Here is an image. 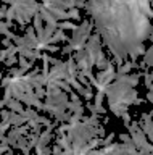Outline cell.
<instances>
[{
  "mask_svg": "<svg viewBox=\"0 0 153 155\" xmlns=\"http://www.w3.org/2000/svg\"><path fill=\"white\" fill-rule=\"evenodd\" d=\"M85 10L114 60L124 61L151 37L150 2H85Z\"/></svg>",
  "mask_w": 153,
  "mask_h": 155,
  "instance_id": "cell-1",
  "label": "cell"
},
{
  "mask_svg": "<svg viewBox=\"0 0 153 155\" xmlns=\"http://www.w3.org/2000/svg\"><path fill=\"white\" fill-rule=\"evenodd\" d=\"M105 95L108 99L110 110L114 113V116H121L127 111L129 105H134V100L137 99V91L127 84L113 81L105 87Z\"/></svg>",
  "mask_w": 153,
  "mask_h": 155,
  "instance_id": "cell-2",
  "label": "cell"
},
{
  "mask_svg": "<svg viewBox=\"0 0 153 155\" xmlns=\"http://www.w3.org/2000/svg\"><path fill=\"white\" fill-rule=\"evenodd\" d=\"M5 5H10L8 10L15 13V21L20 24L21 29H26V24L32 21L34 15L37 13V2L34 0H26V2H13L5 0Z\"/></svg>",
  "mask_w": 153,
  "mask_h": 155,
  "instance_id": "cell-3",
  "label": "cell"
},
{
  "mask_svg": "<svg viewBox=\"0 0 153 155\" xmlns=\"http://www.w3.org/2000/svg\"><path fill=\"white\" fill-rule=\"evenodd\" d=\"M102 37H100L98 32H94L90 34L89 41L85 42L84 45V50L85 53H87V57H85V63H87V68L89 70H92V68L95 66V61H97V57L98 53L102 52Z\"/></svg>",
  "mask_w": 153,
  "mask_h": 155,
  "instance_id": "cell-4",
  "label": "cell"
},
{
  "mask_svg": "<svg viewBox=\"0 0 153 155\" xmlns=\"http://www.w3.org/2000/svg\"><path fill=\"white\" fill-rule=\"evenodd\" d=\"M139 78H140V74H116V73H114V81L123 82V84H127L131 87L137 86Z\"/></svg>",
  "mask_w": 153,
  "mask_h": 155,
  "instance_id": "cell-5",
  "label": "cell"
},
{
  "mask_svg": "<svg viewBox=\"0 0 153 155\" xmlns=\"http://www.w3.org/2000/svg\"><path fill=\"white\" fill-rule=\"evenodd\" d=\"M8 123H10V126H13V128H18V126H23V124H26V118L24 116H21V115H18L15 113V111H10V116H8Z\"/></svg>",
  "mask_w": 153,
  "mask_h": 155,
  "instance_id": "cell-6",
  "label": "cell"
},
{
  "mask_svg": "<svg viewBox=\"0 0 153 155\" xmlns=\"http://www.w3.org/2000/svg\"><path fill=\"white\" fill-rule=\"evenodd\" d=\"M68 39L69 37H66V34H65V31H61V29H56L55 31V34L50 37V41H49V45H56L58 42H68Z\"/></svg>",
  "mask_w": 153,
  "mask_h": 155,
  "instance_id": "cell-7",
  "label": "cell"
},
{
  "mask_svg": "<svg viewBox=\"0 0 153 155\" xmlns=\"http://www.w3.org/2000/svg\"><path fill=\"white\" fill-rule=\"evenodd\" d=\"M7 108L10 110V111H15V113H18V115H21L23 111H24V107L21 105V102L20 100H15V99H10L7 102Z\"/></svg>",
  "mask_w": 153,
  "mask_h": 155,
  "instance_id": "cell-8",
  "label": "cell"
},
{
  "mask_svg": "<svg viewBox=\"0 0 153 155\" xmlns=\"http://www.w3.org/2000/svg\"><path fill=\"white\" fill-rule=\"evenodd\" d=\"M56 29H58L56 26H52V24H45V26H44V39L40 41V44L47 45V44H49V41H50V37L55 34Z\"/></svg>",
  "mask_w": 153,
  "mask_h": 155,
  "instance_id": "cell-9",
  "label": "cell"
},
{
  "mask_svg": "<svg viewBox=\"0 0 153 155\" xmlns=\"http://www.w3.org/2000/svg\"><path fill=\"white\" fill-rule=\"evenodd\" d=\"M66 110L68 111H71V113H76V115H81L82 116L84 115V111H85V108H84V105H79V104H74V102H66Z\"/></svg>",
  "mask_w": 153,
  "mask_h": 155,
  "instance_id": "cell-10",
  "label": "cell"
},
{
  "mask_svg": "<svg viewBox=\"0 0 153 155\" xmlns=\"http://www.w3.org/2000/svg\"><path fill=\"white\" fill-rule=\"evenodd\" d=\"M110 63H111V61H110V60H107V57L103 55V50H102V52L98 53V57H97V61H95V66H97L100 71H105V70H107V68L110 66Z\"/></svg>",
  "mask_w": 153,
  "mask_h": 155,
  "instance_id": "cell-11",
  "label": "cell"
},
{
  "mask_svg": "<svg viewBox=\"0 0 153 155\" xmlns=\"http://www.w3.org/2000/svg\"><path fill=\"white\" fill-rule=\"evenodd\" d=\"M81 123H84V124H89V126H98L100 124V121H98V115H90V116H85L82 115L81 116Z\"/></svg>",
  "mask_w": 153,
  "mask_h": 155,
  "instance_id": "cell-12",
  "label": "cell"
},
{
  "mask_svg": "<svg viewBox=\"0 0 153 155\" xmlns=\"http://www.w3.org/2000/svg\"><path fill=\"white\" fill-rule=\"evenodd\" d=\"M84 108H87L92 115H105V113H107V108H105L103 105L102 107H97V105H94V104H85Z\"/></svg>",
  "mask_w": 153,
  "mask_h": 155,
  "instance_id": "cell-13",
  "label": "cell"
},
{
  "mask_svg": "<svg viewBox=\"0 0 153 155\" xmlns=\"http://www.w3.org/2000/svg\"><path fill=\"white\" fill-rule=\"evenodd\" d=\"M55 142H56V145H60V147L63 149V150H68V149H71V142L68 140V137H66V134H63V136H58Z\"/></svg>",
  "mask_w": 153,
  "mask_h": 155,
  "instance_id": "cell-14",
  "label": "cell"
},
{
  "mask_svg": "<svg viewBox=\"0 0 153 155\" xmlns=\"http://www.w3.org/2000/svg\"><path fill=\"white\" fill-rule=\"evenodd\" d=\"M151 57H153V47H148L145 50V53H143V60H142L145 63V66H148V68H151V65H153Z\"/></svg>",
  "mask_w": 153,
  "mask_h": 155,
  "instance_id": "cell-15",
  "label": "cell"
},
{
  "mask_svg": "<svg viewBox=\"0 0 153 155\" xmlns=\"http://www.w3.org/2000/svg\"><path fill=\"white\" fill-rule=\"evenodd\" d=\"M37 115H39V111L34 110L32 107H27V108H24V111L21 113V116H24L26 120H36Z\"/></svg>",
  "mask_w": 153,
  "mask_h": 155,
  "instance_id": "cell-16",
  "label": "cell"
},
{
  "mask_svg": "<svg viewBox=\"0 0 153 155\" xmlns=\"http://www.w3.org/2000/svg\"><path fill=\"white\" fill-rule=\"evenodd\" d=\"M71 57H73V60H74L76 63H81V61H84V60H85V57H87V53H85V50L82 48V50L73 52V53H71Z\"/></svg>",
  "mask_w": 153,
  "mask_h": 155,
  "instance_id": "cell-17",
  "label": "cell"
},
{
  "mask_svg": "<svg viewBox=\"0 0 153 155\" xmlns=\"http://www.w3.org/2000/svg\"><path fill=\"white\" fill-rule=\"evenodd\" d=\"M56 28L61 29V31H65V29H73L74 31L78 26H76L74 23H71V21H60V23H56Z\"/></svg>",
  "mask_w": 153,
  "mask_h": 155,
  "instance_id": "cell-18",
  "label": "cell"
},
{
  "mask_svg": "<svg viewBox=\"0 0 153 155\" xmlns=\"http://www.w3.org/2000/svg\"><path fill=\"white\" fill-rule=\"evenodd\" d=\"M113 137H114V133H110L105 139L100 137V144H98V145H102V147H107V145H110V144L113 142Z\"/></svg>",
  "mask_w": 153,
  "mask_h": 155,
  "instance_id": "cell-19",
  "label": "cell"
},
{
  "mask_svg": "<svg viewBox=\"0 0 153 155\" xmlns=\"http://www.w3.org/2000/svg\"><path fill=\"white\" fill-rule=\"evenodd\" d=\"M78 81H79L87 91H92V86H90V82L87 81V78H84L82 74H79V73H78Z\"/></svg>",
  "mask_w": 153,
  "mask_h": 155,
  "instance_id": "cell-20",
  "label": "cell"
},
{
  "mask_svg": "<svg viewBox=\"0 0 153 155\" xmlns=\"http://www.w3.org/2000/svg\"><path fill=\"white\" fill-rule=\"evenodd\" d=\"M68 15H69V19H81V13H79V10L78 8H71L68 10Z\"/></svg>",
  "mask_w": 153,
  "mask_h": 155,
  "instance_id": "cell-21",
  "label": "cell"
},
{
  "mask_svg": "<svg viewBox=\"0 0 153 155\" xmlns=\"http://www.w3.org/2000/svg\"><path fill=\"white\" fill-rule=\"evenodd\" d=\"M45 87H37V89H34V95L37 97L39 100H42V99H45Z\"/></svg>",
  "mask_w": 153,
  "mask_h": 155,
  "instance_id": "cell-22",
  "label": "cell"
},
{
  "mask_svg": "<svg viewBox=\"0 0 153 155\" xmlns=\"http://www.w3.org/2000/svg\"><path fill=\"white\" fill-rule=\"evenodd\" d=\"M36 123H37V124H45V126H50V124H52V121H50L49 118H47V116H40V115H37Z\"/></svg>",
  "mask_w": 153,
  "mask_h": 155,
  "instance_id": "cell-23",
  "label": "cell"
},
{
  "mask_svg": "<svg viewBox=\"0 0 153 155\" xmlns=\"http://www.w3.org/2000/svg\"><path fill=\"white\" fill-rule=\"evenodd\" d=\"M47 61H49V65H53V66H60L61 61L60 58H55V57H52V55H47Z\"/></svg>",
  "mask_w": 153,
  "mask_h": 155,
  "instance_id": "cell-24",
  "label": "cell"
},
{
  "mask_svg": "<svg viewBox=\"0 0 153 155\" xmlns=\"http://www.w3.org/2000/svg\"><path fill=\"white\" fill-rule=\"evenodd\" d=\"M16 142H18V147H20V150H23L27 145V137L26 136H20V137L16 139Z\"/></svg>",
  "mask_w": 153,
  "mask_h": 155,
  "instance_id": "cell-25",
  "label": "cell"
},
{
  "mask_svg": "<svg viewBox=\"0 0 153 155\" xmlns=\"http://www.w3.org/2000/svg\"><path fill=\"white\" fill-rule=\"evenodd\" d=\"M143 76H145V84L148 87V91H151V79H153L151 73L150 71H145V73H143Z\"/></svg>",
  "mask_w": 153,
  "mask_h": 155,
  "instance_id": "cell-26",
  "label": "cell"
},
{
  "mask_svg": "<svg viewBox=\"0 0 153 155\" xmlns=\"http://www.w3.org/2000/svg\"><path fill=\"white\" fill-rule=\"evenodd\" d=\"M69 102H74V104H79V105H82V102H81V99H79V95L76 94V91H73V92H69Z\"/></svg>",
  "mask_w": 153,
  "mask_h": 155,
  "instance_id": "cell-27",
  "label": "cell"
},
{
  "mask_svg": "<svg viewBox=\"0 0 153 155\" xmlns=\"http://www.w3.org/2000/svg\"><path fill=\"white\" fill-rule=\"evenodd\" d=\"M103 92H97L95 94V104L94 105H97V107H102V104H103Z\"/></svg>",
  "mask_w": 153,
  "mask_h": 155,
  "instance_id": "cell-28",
  "label": "cell"
},
{
  "mask_svg": "<svg viewBox=\"0 0 153 155\" xmlns=\"http://www.w3.org/2000/svg\"><path fill=\"white\" fill-rule=\"evenodd\" d=\"M8 116H10V110H0V123H3V121L8 120Z\"/></svg>",
  "mask_w": 153,
  "mask_h": 155,
  "instance_id": "cell-29",
  "label": "cell"
},
{
  "mask_svg": "<svg viewBox=\"0 0 153 155\" xmlns=\"http://www.w3.org/2000/svg\"><path fill=\"white\" fill-rule=\"evenodd\" d=\"M16 61H18V58H16V55H15V57H8V58H7V60L3 61V63H5V66L11 68V65H15Z\"/></svg>",
  "mask_w": 153,
  "mask_h": 155,
  "instance_id": "cell-30",
  "label": "cell"
},
{
  "mask_svg": "<svg viewBox=\"0 0 153 155\" xmlns=\"http://www.w3.org/2000/svg\"><path fill=\"white\" fill-rule=\"evenodd\" d=\"M119 139L123 140V144H134L129 134H119Z\"/></svg>",
  "mask_w": 153,
  "mask_h": 155,
  "instance_id": "cell-31",
  "label": "cell"
},
{
  "mask_svg": "<svg viewBox=\"0 0 153 155\" xmlns=\"http://www.w3.org/2000/svg\"><path fill=\"white\" fill-rule=\"evenodd\" d=\"M121 118L124 120V126L127 128V126L131 124V115H129L127 111H126V113H123V115H121Z\"/></svg>",
  "mask_w": 153,
  "mask_h": 155,
  "instance_id": "cell-32",
  "label": "cell"
},
{
  "mask_svg": "<svg viewBox=\"0 0 153 155\" xmlns=\"http://www.w3.org/2000/svg\"><path fill=\"white\" fill-rule=\"evenodd\" d=\"M10 82H11V76H5L2 81H0V84H2V87L5 89V87H7L8 84H10Z\"/></svg>",
  "mask_w": 153,
  "mask_h": 155,
  "instance_id": "cell-33",
  "label": "cell"
},
{
  "mask_svg": "<svg viewBox=\"0 0 153 155\" xmlns=\"http://www.w3.org/2000/svg\"><path fill=\"white\" fill-rule=\"evenodd\" d=\"M37 155H52V147H49V145H47V147H44Z\"/></svg>",
  "mask_w": 153,
  "mask_h": 155,
  "instance_id": "cell-34",
  "label": "cell"
},
{
  "mask_svg": "<svg viewBox=\"0 0 153 155\" xmlns=\"http://www.w3.org/2000/svg\"><path fill=\"white\" fill-rule=\"evenodd\" d=\"M8 58V52H7V48L5 50H0V63H3Z\"/></svg>",
  "mask_w": 153,
  "mask_h": 155,
  "instance_id": "cell-35",
  "label": "cell"
},
{
  "mask_svg": "<svg viewBox=\"0 0 153 155\" xmlns=\"http://www.w3.org/2000/svg\"><path fill=\"white\" fill-rule=\"evenodd\" d=\"M103 134H105V128L102 124H98L97 126V137H103Z\"/></svg>",
  "mask_w": 153,
  "mask_h": 155,
  "instance_id": "cell-36",
  "label": "cell"
},
{
  "mask_svg": "<svg viewBox=\"0 0 153 155\" xmlns=\"http://www.w3.org/2000/svg\"><path fill=\"white\" fill-rule=\"evenodd\" d=\"M2 45L5 47V48H8V47H11V45H13V42L10 41V39H7V37H5V39H2Z\"/></svg>",
  "mask_w": 153,
  "mask_h": 155,
  "instance_id": "cell-37",
  "label": "cell"
},
{
  "mask_svg": "<svg viewBox=\"0 0 153 155\" xmlns=\"http://www.w3.org/2000/svg\"><path fill=\"white\" fill-rule=\"evenodd\" d=\"M8 150H10V147H8V145L0 144V153H5V152H8Z\"/></svg>",
  "mask_w": 153,
  "mask_h": 155,
  "instance_id": "cell-38",
  "label": "cell"
},
{
  "mask_svg": "<svg viewBox=\"0 0 153 155\" xmlns=\"http://www.w3.org/2000/svg\"><path fill=\"white\" fill-rule=\"evenodd\" d=\"M147 100H148V102L153 100V91H148V92H147Z\"/></svg>",
  "mask_w": 153,
  "mask_h": 155,
  "instance_id": "cell-39",
  "label": "cell"
},
{
  "mask_svg": "<svg viewBox=\"0 0 153 155\" xmlns=\"http://www.w3.org/2000/svg\"><path fill=\"white\" fill-rule=\"evenodd\" d=\"M76 8H85V2H76Z\"/></svg>",
  "mask_w": 153,
  "mask_h": 155,
  "instance_id": "cell-40",
  "label": "cell"
},
{
  "mask_svg": "<svg viewBox=\"0 0 153 155\" xmlns=\"http://www.w3.org/2000/svg\"><path fill=\"white\" fill-rule=\"evenodd\" d=\"M5 105H7V102L3 100V99H0V110H3V108H5Z\"/></svg>",
  "mask_w": 153,
  "mask_h": 155,
  "instance_id": "cell-41",
  "label": "cell"
},
{
  "mask_svg": "<svg viewBox=\"0 0 153 155\" xmlns=\"http://www.w3.org/2000/svg\"><path fill=\"white\" fill-rule=\"evenodd\" d=\"M140 104H143V100H140V99H139V97H137V99L134 100V105H140Z\"/></svg>",
  "mask_w": 153,
  "mask_h": 155,
  "instance_id": "cell-42",
  "label": "cell"
},
{
  "mask_svg": "<svg viewBox=\"0 0 153 155\" xmlns=\"http://www.w3.org/2000/svg\"><path fill=\"white\" fill-rule=\"evenodd\" d=\"M5 155H15V153H13V150L10 149V150H8V152H5Z\"/></svg>",
  "mask_w": 153,
  "mask_h": 155,
  "instance_id": "cell-43",
  "label": "cell"
},
{
  "mask_svg": "<svg viewBox=\"0 0 153 155\" xmlns=\"http://www.w3.org/2000/svg\"><path fill=\"white\" fill-rule=\"evenodd\" d=\"M3 79V74H2V73H0V81H2Z\"/></svg>",
  "mask_w": 153,
  "mask_h": 155,
  "instance_id": "cell-44",
  "label": "cell"
}]
</instances>
